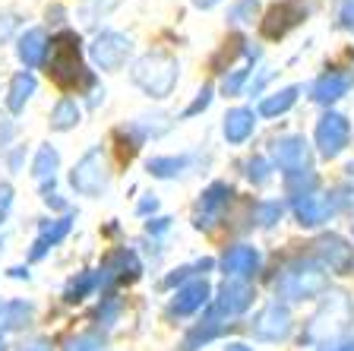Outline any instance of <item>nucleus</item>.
I'll list each match as a JSON object with an SVG mask.
<instances>
[{
  "instance_id": "obj_33",
  "label": "nucleus",
  "mask_w": 354,
  "mask_h": 351,
  "mask_svg": "<svg viewBox=\"0 0 354 351\" xmlns=\"http://www.w3.org/2000/svg\"><path fill=\"white\" fill-rule=\"evenodd\" d=\"M247 177H250L253 183L269 181V165H266V159H250L247 161Z\"/></svg>"
},
{
  "instance_id": "obj_9",
  "label": "nucleus",
  "mask_w": 354,
  "mask_h": 351,
  "mask_svg": "<svg viewBox=\"0 0 354 351\" xmlns=\"http://www.w3.org/2000/svg\"><path fill=\"white\" fill-rule=\"evenodd\" d=\"M288 332H291V314L279 300L263 307L259 316L253 320V336L263 339V342H281V339H288Z\"/></svg>"
},
{
  "instance_id": "obj_36",
  "label": "nucleus",
  "mask_w": 354,
  "mask_h": 351,
  "mask_svg": "<svg viewBox=\"0 0 354 351\" xmlns=\"http://www.w3.org/2000/svg\"><path fill=\"white\" fill-rule=\"evenodd\" d=\"M339 19H342V26H345V29H354V0H345V3H342Z\"/></svg>"
},
{
  "instance_id": "obj_8",
  "label": "nucleus",
  "mask_w": 354,
  "mask_h": 351,
  "mask_svg": "<svg viewBox=\"0 0 354 351\" xmlns=\"http://www.w3.org/2000/svg\"><path fill=\"white\" fill-rule=\"evenodd\" d=\"M301 19H304L301 0H281V3L269 7V13H266V19H263V38H272V42H275V38H285Z\"/></svg>"
},
{
  "instance_id": "obj_7",
  "label": "nucleus",
  "mask_w": 354,
  "mask_h": 351,
  "mask_svg": "<svg viewBox=\"0 0 354 351\" xmlns=\"http://www.w3.org/2000/svg\"><path fill=\"white\" fill-rule=\"evenodd\" d=\"M279 291L285 294L288 300H304V298H317V294L326 291V276L317 269V266H301V269L288 272L279 282Z\"/></svg>"
},
{
  "instance_id": "obj_23",
  "label": "nucleus",
  "mask_w": 354,
  "mask_h": 351,
  "mask_svg": "<svg viewBox=\"0 0 354 351\" xmlns=\"http://www.w3.org/2000/svg\"><path fill=\"white\" fill-rule=\"evenodd\" d=\"M35 96V76L32 73H16L13 82H10V92H7V108L13 111H22L26 108V102Z\"/></svg>"
},
{
  "instance_id": "obj_29",
  "label": "nucleus",
  "mask_w": 354,
  "mask_h": 351,
  "mask_svg": "<svg viewBox=\"0 0 354 351\" xmlns=\"http://www.w3.org/2000/svg\"><path fill=\"white\" fill-rule=\"evenodd\" d=\"M313 187H317V174H313V171H307V174H304V171H295V174H288V190L297 193V197H304V190L310 193Z\"/></svg>"
},
{
  "instance_id": "obj_13",
  "label": "nucleus",
  "mask_w": 354,
  "mask_h": 351,
  "mask_svg": "<svg viewBox=\"0 0 354 351\" xmlns=\"http://www.w3.org/2000/svg\"><path fill=\"white\" fill-rule=\"evenodd\" d=\"M209 294H212L209 282H203V278H199V282H190V285H184L174 294V300H171V314L174 316L196 314L199 307H206L209 304Z\"/></svg>"
},
{
  "instance_id": "obj_44",
  "label": "nucleus",
  "mask_w": 354,
  "mask_h": 351,
  "mask_svg": "<svg viewBox=\"0 0 354 351\" xmlns=\"http://www.w3.org/2000/svg\"><path fill=\"white\" fill-rule=\"evenodd\" d=\"M3 348H7V345H3V339H0V351H3Z\"/></svg>"
},
{
  "instance_id": "obj_28",
  "label": "nucleus",
  "mask_w": 354,
  "mask_h": 351,
  "mask_svg": "<svg viewBox=\"0 0 354 351\" xmlns=\"http://www.w3.org/2000/svg\"><path fill=\"white\" fill-rule=\"evenodd\" d=\"M95 285H98L95 272H80V278H73V282L66 285V300H70V304H76V300H82Z\"/></svg>"
},
{
  "instance_id": "obj_40",
  "label": "nucleus",
  "mask_w": 354,
  "mask_h": 351,
  "mask_svg": "<svg viewBox=\"0 0 354 351\" xmlns=\"http://www.w3.org/2000/svg\"><path fill=\"white\" fill-rule=\"evenodd\" d=\"M168 225H171V219H155V222H149V231H165Z\"/></svg>"
},
{
  "instance_id": "obj_1",
  "label": "nucleus",
  "mask_w": 354,
  "mask_h": 351,
  "mask_svg": "<svg viewBox=\"0 0 354 351\" xmlns=\"http://www.w3.org/2000/svg\"><path fill=\"white\" fill-rule=\"evenodd\" d=\"M177 76H180V66L171 54H146L133 64V82L152 98H168L177 86Z\"/></svg>"
},
{
  "instance_id": "obj_12",
  "label": "nucleus",
  "mask_w": 354,
  "mask_h": 351,
  "mask_svg": "<svg viewBox=\"0 0 354 351\" xmlns=\"http://www.w3.org/2000/svg\"><path fill=\"white\" fill-rule=\"evenodd\" d=\"M228 197H231V187L225 181H215L209 183L203 190V199H199V209H196V228H209L215 222V215L228 206Z\"/></svg>"
},
{
  "instance_id": "obj_43",
  "label": "nucleus",
  "mask_w": 354,
  "mask_h": 351,
  "mask_svg": "<svg viewBox=\"0 0 354 351\" xmlns=\"http://www.w3.org/2000/svg\"><path fill=\"white\" fill-rule=\"evenodd\" d=\"M225 351H253V348H247V345H243V342H231Z\"/></svg>"
},
{
  "instance_id": "obj_5",
  "label": "nucleus",
  "mask_w": 354,
  "mask_h": 351,
  "mask_svg": "<svg viewBox=\"0 0 354 351\" xmlns=\"http://www.w3.org/2000/svg\"><path fill=\"white\" fill-rule=\"evenodd\" d=\"M130 51H133V42L127 35H120V32H102L95 42L88 44V54H92L95 66H102V70H120L124 60L130 57Z\"/></svg>"
},
{
  "instance_id": "obj_26",
  "label": "nucleus",
  "mask_w": 354,
  "mask_h": 351,
  "mask_svg": "<svg viewBox=\"0 0 354 351\" xmlns=\"http://www.w3.org/2000/svg\"><path fill=\"white\" fill-rule=\"evenodd\" d=\"M187 165H190L187 155H162V159L149 161V174L152 177H177L187 171Z\"/></svg>"
},
{
  "instance_id": "obj_11",
  "label": "nucleus",
  "mask_w": 354,
  "mask_h": 351,
  "mask_svg": "<svg viewBox=\"0 0 354 351\" xmlns=\"http://www.w3.org/2000/svg\"><path fill=\"white\" fill-rule=\"evenodd\" d=\"M272 155L275 161H279V168H285L288 174H295V171H304V165H307V139L304 136H281L272 143Z\"/></svg>"
},
{
  "instance_id": "obj_24",
  "label": "nucleus",
  "mask_w": 354,
  "mask_h": 351,
  "mask_svg": "<svg viewBox=\"0 0 354 351\" xmlns=\"http://www.w3.org/2000/svg\"><path fill=\"white\" fill-rule=\"evenodd\" d=\"M297 96H301V86L281 89V92H275V96L263 98V105H259V114H263V117H279V114H285V111L297 102Z\"/></svg>"
},
{
  "instance_id": "obj_17",
  "label": "nucleus",
  "mask_w": 354,
  "mask_h": 351,
  "mask_svg": "<svg viewBox=\"0 0 354 351\" xmlns=\"http://www.w3.org/2000/svg\"><path fill=\"white\" fill-rule=\"evenodd\" d=\"M351 86H354L351 73H323L317 82H313V102H319V105L339 102L342 96H348Z\"/></svg>"
},
{
  "instance_id": "obj_45",
  "label": "nucleus",
  "mask_w": 354,
  "mask_h": 351,
  "mask_svg": "<svg viewBox=\"0 0 354 351\" xmlns=\"http://www.w3.org/2000/svg\"><path fill=\"white\" fill-rule=\"evenodd\" d=\"M0 244H3V234H0Z\"/></svg>"
},
{
  "instance_id": "obj_25",
  "label": "nucleus",
  "mask_w": 354,
  "mask_h": 351,
  "mask_svg": "<svg viewBox=\"0 0 354 351\" xmlns=\"http://www.w3.org/2000/svg\"><path fill=\"white\" fill-rule=\"evenodd\" d=\"M76 124H80V105L73 98H60L51 111V130L64 133V130H73Z\"/></svg>"
},
{
  "instance_id": "obj_22",
  "label": "nucleus",
  "mask_w": 354,
  "mask_h": 351,
  "mask_svg": "<svg viewBox=\"0 0 354 351\" xmlns=\"http://www.w3.org/2000/svg\"><path fill=\"white\" fill-rule=\"evenodd\" d=\"M140 276V263H136V256L127 253V250H120V253H114L104 263L102 269V282L108 285V282H118V278H136Z\"/></svg>"
},
{
  "instance_id": "obj_2",
  "label": "nucleus",
  "mask_w": 354,
  "mask_h": 351,
  "mask_svg": "<svg viewBox=\"0 0 354 351\" xmlns=\"http://www.w3.org/2000/svg\"><path fill=\"white\" fill-rule=\"evenodd\" d=\"M354 323V307L345 291H329L323 300L319 314L310 320L307 339L310 342H335L348 332V326Z\"/></svg>"
},
{
  "instance_id": "obj_15",
  "label": "nucleus",
  "mask_w": 354,
  "mask_h": 351,
  "mask_svg": "<svg viewBox=\"0 0 354 351\" xmlns=\"http://www.w3.org/2000/svg\"><path fill=\"white\" fill-rule=\"evenodd\" d=\"M295 215L304 228H317L332 215V203L326 197H317V193H304L295 199Z\"/></svg>"
},
{
  "instance_id": "obj_4",
  "label": "nucleus",
  "mask_w": 354,
  "mask_h": 351,
  "mask_svg": "<svg viewBox=\"0 0 354 351\" xmlns=\"http://www.w3.org/2000/svg\"><path fill=\"white\" fill-rule=\"evenodd\" d=\"M108 159H104L102 149H88L80 161H76V168L70 171V187L82 197H98V193L108 187Z\"/></svg>"
},
{
  "instance_id": "obj_16",
  "label": "nucleus",
  "mask_w": 354,
  "mask_h": 351,
  "mask_svg": "<svg viewBox=\"0 0 354 351\" xmlns=\"http://www.w3.org/2000/svg\"><path fill=\"white\" fill-rule=\"evenodd\" d=\"M257 266H259V253H257V247H247V244L231 247L228 253L221 256V269H225L228 278L250 276V272H257Z\"/></svg>"
},
{
  "instance_id": "obj_31",
  "label": "nucleus",
  "mask_w": 354,
  "mask_h": 351,
  "mask_svg": "<svg viewBox=\"0 0 354 351\" xmlns=\"http://www.w3.org/2000/svg\"><path fill=\"white\" fill-rule=\"evenodd\" d=\"M257 10H259V0H237L228 16H231V22H253Z\"/></svg>"
},
{
  "instance_id": "obj_27",
  "label": "nucleus",
  "mask_w": 354,
  "mask_h": 351,
  "mask_svg": "<svg viewBox=\"0 0 354 351\" xmlns=\"http://www.w3.org/2000/svg\"><path fill=\"white\" fill-rule=\"evenodd\" d=\"M57 165H60L57 149L41 146V149H38V155H35V161H32V174H35L38 181H48V177H54Z\"/></svg>"
},
{
  "instance_id": "obj_20",
  "label": "nucleus",
  "mask_w": 354,
  "mask_h": 351,
  "mask_svg": "<svg viewBox=\"0 0 354 351\" xmlns=\"http://www.w3.org/2000/svg\"><path fill=\"white\" fill-rule=\"evenodd\" d=\"M16 54L26 66H38L48 54V35L41 29H29L26 35H19V44H16Z\"/></svg>"
},
{
  "instance_id": "obj_10",
  "label": "nucleus",
  "mask_w": 354,
  "mask_h": 351,
  "mask_svg": "<svg viewBox=\"0 0 354 351\" xmlns=\"http://www.w3.org/2000/svg\"><path fill=\"white\" fill-rule=\"evenodd\" d=\"M250 304H253V288L247 285V282H241V278H231V282H225V285H221L212 314L234 316V314H243Z\"/></svg>"
},
{
  "instance_id": "obj_34",
  "label": "nucleus",
  "mask_w": 354,
  "mask_h": 351,
  "mask_svg": "<svg viewBox=\"0 0 354 351\" xmlns=\"http://www.w3.org/2000/svg\"><path fill=\"white\" fill-rule=\"evenodd\" d=\"M64 351H102V342L95 336H76L66 342Z\"/></svg>"
},
{
  "instance_id": "obj_19",
  "label": "nucleus",
  "mask_w": 354,
  "mask_h": 351,
  "mask_svg": "<svg viewBox=\"0 0 354 351\" xmlns=\"http://www.w3.org/2000/svg\"><path fill=\"white\" fill-rule=\"evenodd\" d=\"M70 225H73V219H70V215H64V219L51 222V225H44V228H41V234L35 237V244H32L29 260H41V256L54 247V244L64 241L66 234H70Z\"/></svg>"
},
{
  "instance_id": "obj_6",
  "label": "nucleus",
  "mask_w": 354,
  "mask_h": 351,
  "mask_svg": "<svg viewBox=\"0 0 354 351\" xmlns=\"http://www.w3.org/2000/svg\"><path fill=\"white\" fill-rule=\"evenodd\" d=\"M348 139H351V127H348L345 114H339V111H326V114L319 117V124H317L319 155H326V159H335V155H339L342 149L348 146Z\"/></svg>"
},
{
  "instance_id": "obj_37",
  "label": "nucleus",
  "mask_w": 354,
  "mask_h": 351,
  "mask_svg": "<svg viewBox=\"0 0 354 351\" xmlns=\"http://www.w3.org/2000/svg\"><path fill=\"white\" fill-rule=\"evenodd\" d=\"M10 203H13V187H10V183H0V215L10 209Z\"/></svg>"
},
{
  "instance_id": "obj_41",
  "label": "nucleus",
  "mask_w": 354,
  "mask_h": 351,
  "mask_svg": "<svg viewBox=\"0 0 354 351\" xmlns=\"http://www.w3.org/2000/svg\"><path fill=\"white\" fill-rule=\"evenodd\" d=\"M22 351H51V345L48 342H32L29 348H22Z\"/></svg>"
},
{
  "instance_id": "obj_42",
  "label": "nucleus",
  "mask_w": 354,
  "mask_h": 351,
  "mask_svg": "<svg viewBox=\"0 0 354 351\" xmlns=\"http://www.w3.org/2000/svg\"><path fill=\"white\" fill-rule=\"evenodd\" d=\"M218 0H193V7H199V10H209V7H215Z\"/></svg>"
},
{
  "instance_id": "obj_35",
  "label": "nucleus",
  "mask_w": 354,
  "mask_h": 351,
  "mask_svg": "<svg viewBox=\"0 0 354 351\" xmlns=\"http://www.w3.org/2000/svg\"><path fill=\"white\" fill-rule=\"evenodd\" d=\"M209 102H212V89H203V92L196 96V102H193L190 108L184 111V117H193V114H199V111H206Z\"/></svg>"
},
{
  "instance_id": "obj_30",
  "label": "nucleus",
  "mask_w": 354,
  "mask_h": 351,
  "mask_svg": "<svg viewBox=\"0 0 354 351\" xmlns=\"http://www.w3.org/2000/svg\"><path fill=\"white\" fill-rule=\"evenodd\" d=\"M281 213H285V206L281 203H257V222L263 228L275 225V222L281 219Z\"/></svg>"
},
{
  "instance_id": "obj_38",
  "label": "nucleus",
  "mask_w": 354,
  "mask_h": 351,
  "mask_svg": "<svg viewBox=\"0 0 354 351\" xmlns=\"http://www.w3.org/2000/svg\"><path fill=\"white\" fill-rule=\"evenodd\" d=\"M272 73H275V70H263V73H259V76H257V80H253V82H250V92H253V96H257V92H259V89H263V86H266V82L272 80Z\"/></svg>"
},
{
  "instance_id": "obj_18",
  "label": "nucleus",
  "mask_w": 354,
  "mask_h": 351,
  "mask_svg": "<svg viewBox=\"0 0 354 351\" xmlns=\"http://www.w3.org/2000/svg\"><path fill=\"white\" fill-rule=\"evenodd\" d=\"M253 127H257V114H253L250 108H234L225 114V124H221V133H225V139L228 143H243V139H250Z\"/></svg>"
},
{
  "instance_id": "obj_21",
  "label": "nucleus",
  "mask_w": 354,
  "mask_h": 351,
  "mask_svg": "<svg viewBox=\"0 0 354 351\" xmlns=\"http://www.w3.org/2000/svg\"><path fill=\"white\" fill-rule=\"evenodd\" d=\"M32 314H35V307H32L29 300H3L0 304V332L22 330L32 320Z\"/></svg>"
},
{
  "instance_id": "obj_3",
  "label": "nucleus",
  "mask_w": 354,
  "mask_h": 351,
  "mask_svg": "<svg viewBox=\"0 0 354 351\" xmlns=\"http://www.w3.org/2000/svg\"><path fill=\"white\" fill-rule=\"evenodd\" d=\"M48 76L60 89H73L82 80V57H80V38H76V32H60L51 42Z\"/></svg>"
},
{
  "instance_id": "obj_39",
  "label": "nucleus",
  "mask_w": 354,
  "mask_h": 351,
  "mask_svg": "<svg viewBox=\"0 0 354 351\" xmlns=\"http://www.w3.org/2000/svg\"><path fill=\"white\" fill-rule=\"evenodd\" d=\"M155 209H158V199H142V203H140V213H155Z\"/></svg>"
},
{
  "instance_id": "obj_32",
  "label": "nucleus",
  "mask_w": 354,
  "mask_h": 351,
  "mask_svg": "<svg viewBox=\"0 0 354 351\" xmlns=\"http://www.w3.org/2000/svg\"><path fill=\"white\" fill-rule=\"evenodd\" d=\"M247 73L250 70H231V76H225V82H221V92L225 96H237L243 89V82H247Z\"/></svg>"
},
{
  "instance_id": "obj_14",
  "label": "nucleus",
  "mask_w": 354,
  "mask_h": 351,
  "mask_svg": "<svg viewBox=\"0 0 354 351\" xmlns=\"http://www.w3.org/2000/svg\"><path fill=\"white\" fill-rule=\"evenodd\" d=\"M313 247H317L319 263L329 266L332 272H348V269H351V247H345V241H342V237L329 234V237H319Z\"/></svg>"
}]
</instances>
